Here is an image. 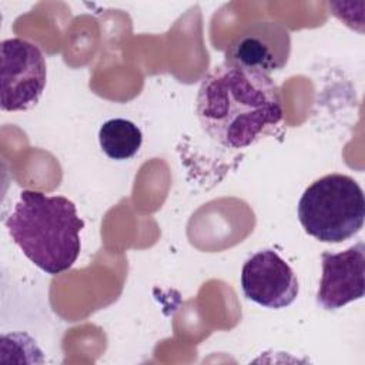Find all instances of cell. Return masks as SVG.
Segmentation results:
<instances>
[{
  "label": "cell",
  "mask_w": 365,
  "mask_h": 365,
  "mask_svg": "<svg viewBox=\"0 0 365 365\" xmlns=\"http://www.w3.org/2000/svg\"><path fill=\"white\" fill-rule=\"evenodd\" d=\"M195 103L204 133L232 150L254 144L284 115L281 93L271 76L227 61L207 73Z\"/></svg>",
  "instance_id": "cell-1"
},
{
  "label": "cell",
  "mask_w": 365,
  "mask_h": 365,
  "mask_svg": "<svg viewBox=\"0 0 365 365\" xmlns=\"http://www.w3.org/2000/svg\"><path fill=\"white\" fill-rule=\"evenodd\" d=\"M4 225L23 254L48 275L67 271L78 258L84 221L63 195L23 190Z\"/></svg>",
  "instance_id": "cell-2"
},
{
  "label": "cell",
  "mask_w": 365,
  "mask_h": 365,
  "mask_svg": "<svg viewBox=\"0 0 365 365\" xmlns=\"http://www.w3.org/2000/svg\"><path fill=\"white\" fill-rule=\"evenodd\" d=\"M298 220L304 231L318 241L338 244L349 240L364 225V191L349 175H324L302 192Z\"/></svg>",
  "instance_id": "cell-3"
},
{
  "label": "cell",
  "mask_w": 365,
  "mask_h": 365,
  "mask_svg": "<svg viewBox=\"0 0 365 365\" xmlns=\"http://www.w3.org/2000/svg\"><path fill=\"white\" fill-rule=\"evenodd\" d=\"M0 80L3 111H24L36 106L47 80L40 48L24 38H6L0 44Z\"/></svg>",
  "instance_id": "cell-4"
},
{
  "label": "cell",
  "mask_w": 365,
  "mask_h": 365,
  "mask_svg": "<svg viewBox=\"0 0 365 365\" xmlns=\"http://www.w3.org/2000/svg\"><path fill=\"white\" fill-rule=\"evenodd\" d=\"M241 288L247 299L269 309L289 307L298 297V278L274 250L254 252L242 265Z\"/></svg>",
  "instance_id": "cell-5"
},
{
  "label": "cell",
  "mask_w": 365,
  "mask_h": 365,
  "mask_svg": "<svg viewBox=\"0 0 365 365\" xmlns=\"http://www.w3.org/2000/svg\"><path fill=\"white\" fill-rule=\"evenodd\" d=\"M291 53L289 31L278 21H257L227 48V63L271 74L284 68Z\"/></svg>",
  "instance_id": "cell-6"
},
{
  "label": "cell",
  "mask_w": 365,
  "mask_h": 365,
  "mask_svg": "<svg viewBox=\"0 0 365 365\" xmlns=\"http://www.w3.org/2000/svg\"><path fill=\"white\" fill-rule=\"evenodd\" d=\"M322 275L317 304L327 309H339L358 301L365 292V245L362 241L341 252H322Z\"/></svg>",
  "instance_id": "cell-7"
},
{
  "label": "cell",
  "mask_w": 365,
  "mask_h": 365,
  "mask_svg": "<svg viewBox=\"0 0 365 365\" xmlns=\"http://www.w3.org/2000/svg\"><path fill=\"white\" fill-rule=\"evenodd\" d=\"M98 143L103 153L117 161L133 158L143 143L141 130L130 120L111 118L98 130Z\"/></svg>",
  "instance_id": "cell-8"
}]
</instances>
